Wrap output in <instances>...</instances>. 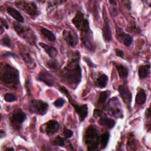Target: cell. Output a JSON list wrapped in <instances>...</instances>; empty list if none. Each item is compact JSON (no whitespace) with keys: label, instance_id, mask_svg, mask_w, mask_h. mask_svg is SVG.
Segmentation results:
<instances>
[{"label":"cell","instance_id":"obj_2","mask_svg":"<svg viewBox=\"0 0 151 151\" xmlns=\"http://www.w3.org/2000/svg\"><path fill=\"white\" fill-rule=\"evenodd\" d=\"M74 25L81 31V40L85 48L91 51L95 50V44L93 41V32L90 29L89 22L84 14L78 11L72 19Z\"/></svg>","mask_w":151,"mask_h":151},{"label":"cell","instance_id":"obj_17","mask_svg":"<svg viewBox=\"0 0 151 151\" xmlns=\"http://www.w3.org/2000/svg\"><path fill=\"white\" fill-rule=\"evenodd\" d=\"M7 12L9 15H11L13 18H14L19 23H23L24 22V19L22 15L15 9L12 7H8L6 9Z\"/></svg>","mask_w":151,"mask_h":151},{"label":"cell","instance_id":"obj_8","mask_svg":"<svg viewBox=\"0 0 151 151\" xmlns=\"http://www.w3.org/2000/svg\"><path fill=\"white\" fill-rule=\"evenodd\" d=\"M15 4L17 7L30 16L35 17L38 14V8L34 2L17 1L15 2Z\"/></svg>","mask_w":151,"mask_h":151},{"label":"cell","instance_id":"obj_24","mask_svg":"<svg viewBox=\"0 0 151 151\" xmlns=\"http://www.w3.org/2000/svg\"><path fill=\"white\" fill-rule=\"evenodd\" d=\"M40 31H41V34L50 41H54L55 40V37L54 34L50 30H48L45 28H41L40 29Z\"/></svg>","mask_w":151,"mask_h":151},{"label":"cell","instance_id":"obj_3","mask_svg":"<svg viewBox=\"0 0 151 151\" xmlns=\"http://www.w3.org/2000/svg\"><path fill=\"white\" fill-rule=\"evenodd\" d=\"M1 81L6 86L16 89L19 84L18 71L9 64H5L1 76Z\"/></svg>","mask_w":151,"mask_h":151},{"label":"cell","instance_id":"obj_10","mask_svg":"<svg viewBox=\"0 0 151 151\" xmlns=\"http://www.w3.org/2000/svg\"><path fill=\"white\" fill-rule=\"evenodd\" d=\"M68 99V100L71 104L73 106L76 113L78 115L80 120L81 122L83 121L86 117L87 116L88 114V107L87 104H81V105H78L70 97V95H68L67 96Z\"/></svg>","mask_w":151,"mask_h":151},{"label":"cell","instance_id":"obj_22","mask_svg":"<svg viewBox=\"0 0 151 151\" xmlns=\"http://www.w3.org/2000/svg\"><path fill=\"white\" fill-rule=\"evenodd\" d=\"M107 80H108L107 76L104 74H102L97 78L96 84L99 87L103 88L106 86Z\"/></svg>","mask_w":151,"mask_h":151},{"label":"cell","instance_id":"obj_34","mask_svg":"<svg viewBox=\"0 0 151 151\" xmlns=\"http://www.w3.org/2000/svg\"><path fill=\"white\" fill-rule=\"evenodd\" d=\"M84 60L86 61V63L88 64V65L90 67L94 68V67H96V65L92 63V61H91V60H90L88 57H84Z\"/></svg>","mask_w":151,"mask_h":151},{"label":"cell","instance_id":"obj_28","mask_svg":"<svg viewBox=\"0 0 151 151\" xmlns=\"http://www.w3.org/2000/svg\"><path fill=\"white\" fill-rule=\"evenodd\" d=\"M47 65L50 69L51 70H57L60 67L58 62L54 58H51V60H48L47 63Z\"/></svg>","mask_w":151,"mask_h":151},{"label":"cell","instance_id":"obj_29","mask_svg":"<svg viewBox=\"0 0 151 151\" xmlns=\"http://www.w3.org/2000/svg\"><path fill=\"white\" fill-rule=\"evenodd\" d=\"M65 139L60 137V136H57L55 139L53 140L52 143L55 146H64L65 145Z\"/></svg>","mask_w":151,"mask_h":151},{"label":"cell","instance_id":"obj_16","mask_svg":"<svg viewBox=\"0 0 151 151\" xmlns=\"http://www.w3.org/2000/svg\"><path fill=\"white\" fill-rule=\"evenodd\" d=\"M102 32H103V37L104 40L107 42H109L111 40L112 37H111V31L110 27L109 22L107 18H105L104 21V25L102 29Z\"/></svg>","mask_w":151,"mask_h":151},{"label":"cell","instance_id":"obj_20","mask_svg":"<svg viewBox=\"0 0 151 151\" xmlns=\"http://www.w3.org/2000/svg\"><path fill=\"white\" fill-rule=\"evenodd\" d=\"M146 99V92L143 89H140L139 91H138L136 98H135V102L136 104L137 105H142L143 104Z\"/></svg>","mask_w":151,"mask_h":151},{"label":"cell","instance_id":"obj_19","mask_svg":"<svg viewBox=\"0 0 151 151\" xmlns=\"http://www.w3.org/2000/svg\"><path fill=\"white\" fill-rule=\"evenodd\" d=\"M99 123L101 126L106 127L109 129L113 128L116 124V122L113 119L108 118L106 116L101 117L99 119Z\"/></svg>","mask_w":151,"mask_h":151},{"label":"cell","instance_id":"obj_12","mask_svg":"<svg viewBox=\"0 0 151 151\" xmlns=\"http://www.w3.org/2000/svg\"><path fill=\"white\" fill-rule=\"evenodd\" d=\"M116 38L119 41L123 42L127 47L130 45L133 41V38L130 35L126 34L123 30L119 27H116Z\"/></svg>","mask_w":151,"mask_h":151},{"label":"cell","instance_id":"obj_4","mask_svg":"<svg viewBox=\"0 0 151 151\" xmlns=\"http://www.w3.org/2000/svg\"><path fill=\"white\" fill-rule=\"evenodd\" d=\"M100 137L98 130L94 125H90L84 134V141L88 150H95L97 149Z\"/></svg>","mask_w":151,"mask_h":151},{"label":"cell","instance_id":"obj_13","mask_svg":"<svg viewBox=\"0 0 151 151\" xmlns=\"http://www.w3.org/2000/svg\"><path fill=\"white\" fill-rule=\"evenodd\" d=\"M63 35L64 40L70 46L74 47L77 44L78 37L73 31L64 29L63 32Z\"/></svg>","mask_w":151,"mask_h":151},{"label":"cell","instance_id":"obj_27","mask_svg":"<svg viewBox=\"0 0 151 151\" xmlns=\"http://www.w3.org/2000/svg\"><path fill=\"white\" fill-rule=\"evenodd\" d=\"M107 97H108V92L107 91H104L101 92L100 94L99 97L97 104L100 106H102V107L104 106L105 102H106Z\"/></svg>","mask_w":151,"mask_h":151},{"label":"cell","instance_id":"obj_1","mask_svg":"<svg viewBox=\"0 0 151 151\" xmlns=\"http://www.w3.org/2000/svg\"><path fill=\"white\" fill-rule=\"evenodd\" d=\"M80 54L76 51L68 61L60 72V76L68 85L77 86L81 80V69L80 65Z\"/></svg>","mask_w":151,"mask_h":151},{"label":"cell","instance_id":"obj_32","mask_svg":"<svg viewBox=\"0 0 151 151\" xmlns=\"http://www.w3.org/2000/svg\"><path fill=\"white\" fill-rule=\"evenodd\" d=\"M2 44L3 45L6 46V47H9L11 45L10 39H9V37L7 35L4 36L3 37V38L2 39Z\"/></svg>","mask_w":151,"mask_h":151},{"label":"cell","instance_id":"obj_5","mask_svg":"<svg viewBox=\"0 0 151 151\" xmlns=\"http://www.w3.org/2000/svg\"><path fill=\"white\" fill-rule=\"evenodd\" d=\"M13 27L18 35L25 39L31 44H35V36L32 30L22 25L19 22H14Z\"/></svg>","mask_w":151,"mask_h":151},{"label":"cell","instance_id":"obj_18","mask_svg":"<svg viewBox=\"0 0 151 151\" xmlns=\"http://www.w3.org/2000/svg\"><path fill=\"white\" fill-rule=\"evenodd\" d=\"M39 45L45 50V51L48 54V55L51 58H54L57 55V50L55 47L45 44L42 42H39Z\"/></svg>","mask_w":151,"mask_h":151},{"label":"cell","instance_id":"obj_37","mask_svg":"<svg viewBox=\"0 0 151 151\" xmlns=\"http://www.w3.org/2000/svg\"><path fill=\"white\" fill-rule=\"evenodd\" d=\"M102 113V111L99 109H96L94 110V116L95 115L96 116H101Z\"/></svg>","mask_w":151,"mask_h":151},{"label":"cell","instance_id":"obj_40","mask_svg":"<svg viewBox=\"0 0 151 151\" xmlns=\"http://www.w3.org/2000/svg\"><path fill=\"white\" fill-rule=\"evenodd\" d=\"M6 150H14V149L13 148H7V149H6Z\"/></svg>","mask_w":151,"mask_h":151},{"label":"cell","instance_id":"obj_11","mask_svg":"<svg viewBox=\"0 0 151 151\" xmlns=\"http://www.w3.org/2000/svg\"><path fill=\"white\" fill-rule=\"evenodd\" d=\"M118 91L124 103L126 104L129 109H130L132 99V94L129 89V87L126 84L120 85L118 88Z\"/></svg>","mask_w":151,"mask_h":151},{"label":"cell","instance_id":"obj_23","mask_svg":"<svg viewBox=\"0 0 151 151\" xmlns=\"http://www.w3.org/2000/svg\"><path fill=\"white\" fill-rule=\"evenodd\" d=\"M149 68H150V65H141L139 68L138 73H139V76L140 78H144L146 77L149 74Z\"/></svg>","mask_w":151,"mask_h":151},{"label":"cell","instance_id":"obj_14","mask_svg":"<svg viewBox=\"0 0 151 151\" xmlns=\"http://www.w3.org/2000/svg\"><path fill=\"white\" fill-rule=\"evenodd\" d=\"M38 80L44 82L48 86H52L54 84L55 78L50 73L45 70L40 71L38 77Z\"/></svg>","mask_w":151,"mask_h":151},{"label":"cell","instance_id":"obj_38","mask_svg":"<svg viewBox=\"0 0 151 151\" xmlns=\"http://www.w3.org/2000/svg\"><path fill=\"white\" fill-rule=\"evenodd\" d=\"M1 26L4 25V27H5L6 29L8 28V24H6V21L5 20H4L2 18L1 19Z\"/></svg>","mask_w":151,"mask_h":151},{"label":"cell","instance_id":"obj_7","mask_svg":"<svg viewBox=\"0 0 151 151\" xmlns=\"http://www.w3.org/2000/svg\"><path fill=\"white\" fill-rule=\"evenodd\" d=\"M48 107V104L41 100L33 99L30 101L29 110L31 112L39 115H44Z\"/></svg>","mask_w":151,"mask_h":151},{"label":"cell","instance_id":"obj_21","mask_svg":"<svg viewBox=\"0 0 151 151\" xmlns=\"http://www.w3.org/2000/svg\"><path fill=\"white\" fill-rule=\"evenodd\" d=\"M115 67L119 73V77L122 79L126 78L129 74V71L127 68L122 64H116Z\"/></svg>","mask_w":151,"mask_h":151},{"label":"cell","instance_id":"obj_33","mask_svg":"<svg viewBox=\"0 0 151 151\" xmlns=\"http://www.w3.org/2000/svg\"><path fill=\"white\" fill-rule=\"evenodd\" d=\"M63 134H64V137L66 139H68V138H70L73 136V132L71 130H69V129H64V130L63 131Z\"/></svg>","mask_w":151,"mask_h":151},{"label":"cell","instance_id":"obj_25","mask_svg":"<svg viewBox=\"0 0 151 151\" xmlns=\"http://www.w3.org/2000/svg\"><path fill=\"white\" fill-rule=\"evenodd\" d=\"M109 137H110V134L109 132H106L102 134L100 136L99 140L102 146V148H105L107 146L109 140Z\"/></svg>","mask_w":151,"mask_h":151},{"label":"cell","instance_id":"obj_6","mask_svg":"<svg viewBox=\"0 0 151 151\" xmlns=\"http://www.w3.org/2000/svg\"><path fill=\"white\" fill-rule=\"evenodd\" d=\"M106 110L108 114L116 118H122L123 117L121 104L116 97L109 100L106 105Z\"/></svg>","mask_w":151,"mask_h":151},{"label":"cell","instance_id":"obj_36","mask_svg":"<svg viewBox=\"0 0 151 151\" xmlns=\"http://www.w3.org/2000/svg\"><path fill=\"white\" fill-rule=\"evenodd\" d=\"M2 56H4V57H8V56H12V57H17L16 54H15L14 53H12L11 52H6L5 53L3 54H2Z\"/></svg>","mask_w":151,"mask_h":151},{"label":"cell","instance_id":"obj_26","mask_svg":"<svg viewBox=\"0 0 151 151\" xmlns=\"http://www.w3.org/2000/svg\"><path fill=\"white\" fill-rule=\"evenodd\" d=\"M21 54L23 58V60L25 61V63H27L28 66L32 67V65H34V60L32 58V57H31L29 52H24V53L23 52H21Z\"/></svg>","mask_w":151,"mask_h":151},{"label":"cell","instance_id":"obj_15","mask_svg":"<svg viewBox=\"0 0 151 151\" xmlns=\"http://www.w3.org/2000/svg\"><path fill=\"white\" fill-rule=\"evenodd\" d=\"M60 127V126L58 122L54 120H51L45 124L46 134L48 136L53 135L58 132Z\"/></svg>","mask_w":151,"mask_h":151},{"label":"cell","instance_id":"obj_39","mask_svg":"<svg viewBox=\"0 0 151 151\" xmlns=\"http://www.w3.org/2000/svg\"><path fill=\"white\" fill-rule=\"evenodd\" d=\"M0 133H1V138H2L3 137H4L5 136V131H4L3 130H1V131H0Z\"/></svg>","mask_w":151,"mask_h":151},{"label":"cell","instance_id":"obj_30","mask_svg":"<svg viewBox=\"0 0 151 151\" xmlns=\"http://www.w3.org/2000/svg\"><path fill=\"white\" fill-rule=\"evenodd\" d=\"M4 100L7 102H12L17 100V97L13 94L6 93L4 96Z\"/></svg>","mask_w":151,"mask_h":151},{"label":"cell","instance_id":"obj_31","mask_svg":"<svg viewBox=\"0 0 151 151\" xmlns=\"http://www.w3.org/2000/svg\"><path fill=\"white\" fill-rule=\"evenodd\" d=\"M65 103V100L63 99V98H58V99H57L54 102V105L58 108L61 107L64 103Z\"/></svg>","mask_w":151,"mask_h":151},{"label":"cell","instance_id":"obj_35","mask_svg":"<svg viewBox=\"0 0 151 151\" xmlns=\"http://www.w3.org/2000/svg\"><path fill=\"white\" fill-rule=\"evenodd\" d=\"M116 54L117 56L119 57H121V58H123V54H124V52L122 50H121L120 49H116Z\"/></svg>","mask_w":151,"mask_h":151},{"label":"cell","instance_id":"obj_9","mask_svg":"<svg viewBox=\"0 0 151 151\" xmlns=\"http://www.w3.org/2000/svg\"><path fill=\"white\" fill-rule=\"evenodd\" d=\"M26 117L25 113L21 109H18L15 110L10 118V122L12 127L18 129L21 124L26 119Z\"/></svg>","mask_w":151,"mask_h":151}]
</instances>
